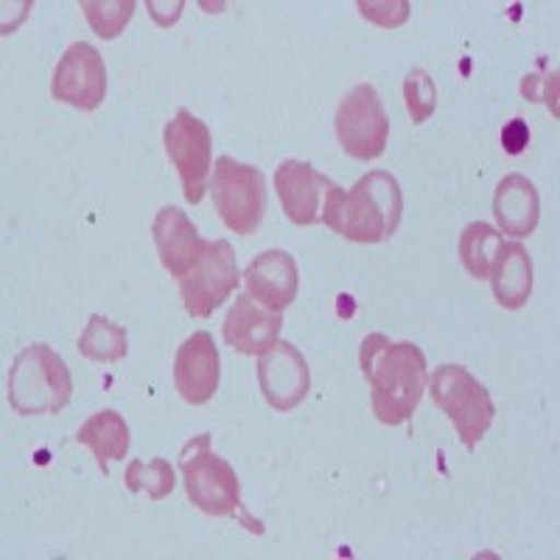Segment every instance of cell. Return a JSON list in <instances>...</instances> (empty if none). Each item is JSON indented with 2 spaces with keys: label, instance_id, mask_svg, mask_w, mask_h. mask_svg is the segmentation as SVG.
I'll list each match as a JSON object with an SVG mask.
<instances>
[{
  "label": "cell",
  "instance_id": "cell-1",
  "mask_svg": "<svg viewBox=\"0 0 560 560\" xmlns=\"http://www.w3.org/2000/svg\"><path fill=\"white\" fill-rule=\"evenodd\" d=\"M362 376L373 393V412L384 427L409 423L427 393L429 368L415 342H389L384 334L362 339Z\"/></svg>",
  "mask_w": 560,
  "mask_h": 560
},
{
  "label": "cell",
  "instance_id": "cell-2",
  "mask_svg": "<svg viewBox=\"0 0 560 560\" xmlns=\"http://www.w3.org/2000/svg\"><path fill=\"white\" fill-rule=\"evenodd\" d=\"M404 197L393 174L370 172L345 191L337 183L325 188L319 219L342 238L353 244H382L398 233Z\"/></svg>",
  "mask_w": 560,
  "mask_h": 560
},
{
  "label": "cell",
  "instance_id": "cell-3",
  "mask_svg": "<svg viewBox=\"0 0 560 560\" xmlns=\"http://www.w3.org/2000/svg\"><path fill=\"white\" fill-rule=\"evenodd\" d=\"M179 471H183L185 493H188L194 508H199L208 516L236 518L247 533L264 535V524L244 510L233 465L210 448L208 432L191 438V443H185V448L179 452Z\"/></svg>",
  "mask_w": 560,
  "mask_h": 560
},
{
  "label": "cell",
  "instance_id": "cell-4",
  "mask_svg": "<svg viewBox=\"0 0 560 560\" xmlns=\"http://www.w3.org/2000/svg\"><path fill=\"white\" fill-rule=\"evenodd\" d=\"M73 395V376L51 345L34 342L9 368V407L23 418L59 415Z\"/></svg>",
  "mask_w": 560,
  "mask_h": 560
},
{
  "label": "cell",
  "instance_id": "cell-5",
  "mask_svg": "<svg viewBox=\"0 0 560 560\" xmlns=\"http://www.w3.org/2000/svg\"><path fill=\"white\" fill-rule=\"evenodd\" d=\"M429 393L440 412L452 420L459 443L474 452L497 418V407L490 401L488 389L463 364H440L429 378Z\"/></svg>",
  "mask_w": 560,
  "mask_h": 560
},
{
  "label": "cell",
  "instance_id": "cell-6",
  "mask_svg": "<svg viewBox=\"0 0 560 560\" xmlns=\"http://www.w3.org/2000/svg\"><path fill=\"white\" fill-rule=\"evenodd\" d=\"M210 194L224 228L233 230L236 236L258 233L267 213V183L258 168L222 154L213 166Z\"/></svg>",
  "mask_w": 560,
  "mask_h": 560
},
{
  "label": "cell",
  "instance_id": "cell-7",
  "mask_svg": "<svg viewBox=\"0 0 560 560\" xmlns=\"http://www.w3.org/2000/svg\"><path fill=\"white\" fill-rule=\"evenodd\" d=\"M334 132H337L339 147L353 160H378L387 149L389 118L384 109L382 96L373 84L362 82L350 90L339 102L337 118H334Z\"/></svg>",
  "mask_w": 560,
  "mask_h": 560
},
{
  "label": "cell",
  "instance_id": "cell-8",
  "mask_svg": "<svg viewBox=\"0 0 560 560\" xmlns=\"http://www.w3.org/2000/svg\"><path fill=\"white\" fill-rule=\"evenodd\" d=\"M163 147L183 183L185 202L199 205L208 191V174L213 166V138L202 118L188 109H177L163 129Z\"/></svg>",
  "mask_w": 560,
  "mask_h": 560
},
{
  "label": "cell",
  "instance_id": "cell-9",
  "mask_svg": "<svg viewBox=\"0 0 560 560\" xmlns=\"http://www.w3.org/2000/svg\"><path fill=\"white\" fill-rule=\"evenodd\" d=\"M238 280H242V269H238L236 253H233L230 242H224V238L208 242L191 275L179 280L185 312L197 319L213 317V312L236 292Z\"/></svg>",
  "mask_w": 560,
  "mask_h": 560
},
{
  "label": "cell",
  "instance_id": "cell-10",
  "mask_svg": "<svg viewBox=\"0 0 560 560\" xmlns=\"http://www.w3.org/2000/svg\"><path fill=\"white\" fill-rule=\"evenodd\" d=\"M51 96L59 104L93 113L107 98V68L102 54L90 43H73L65 48L51 79Z\"/></svg>",
  "mask_w": 560,
  "mask_h": 560
},
{
  "label": "cell",
  "instance_id": "cell-11",
  "mask_svg": "<svg viewBox=\"0 0 560 560\" xmlns=\"http://www.w3.org/2000/svg\"><path fill=\"white\" fill-rule=\"evenodd\" d=\"M258 387H261L264 401L275 412H292L294 407L306 401L308 389H312V370L292 342H278L258 357Z\"/></svg>",
  "mask_w": 560,
  "mask_h": 560
},
{
  "label": "cell",
  "instance_id": "cell-12",
  "mask_svg": "<svg viewBox=\"0 0 560 560\" xmlns=\"http://www.w3.org/2000/svg\"><path fill=\"white\" fill-rule=\"evenodd\" d=\"M222 362L213 337L208 331H197L177 348L174 359V387L179 398L191 407H205L213 401L222 376Z\"/></svg>",
  "mask_w": 560,
  "mask_h": 560
},
{
  "label": "cell",
  "instance_id": "cell-13",
  "mask_svg": "<svg viewBox=\"0 0 560 560\" xmlns=\"http://www.w3.org/2000/svg\"><path fill=\"white\" fill-rule=\"evenodd\" d=\"M152 238L154 247H158L160 264L174 280H183L185 275H191V269L197 267L205 247H208V242L199 236V230L194 228L191 219L174 205L158 210L152 224Z\"/></svg>",
  "mask_w": 560,
  "mask_h": 560
},
{
  "label": "cell",
  "instance_id": "cell-14",
  "mask_svg": "<svg viewBox=\"0 0 560 560\" xmlns=\"http://www.w3.org/2000/svg\"><path fill=\"white\" fill-rule=\"evenodd\" d=\"M328 185L331 179L319 174L306 160H283L275 168V191H278L280 208L298 228L319 222V205Z\"/></svg>",
  "mask_w": 560,
  "mask_h": 560
},
{
  "label": "cell",
  "instance_id": "cell-15",
  "mask_svg": "<svg viewBox=\"0 0 560 560\" xmlns=\"http://www.w3.org/2000/svg\"><path fill=\"white\" fill-rule=\"evenodd\" d=\"M283 328V314L272 308H258L249 294H236L222 325V337L242 357H261L278 342Z\"/></svg>",
  "mask_w": 560,
  "mask_h": 560
},
{
  "label": "cell",
  "instance_id": "cell-16",
  "mask_svg": "<svg viewBox=\"0 0 560 560\" xmlns=\"http://www.w3.org/2000/svg\"><path fill=\"white\" fill-rule=\"evenodd\" d=\"M244 283H247L249 298L283 314V308L292 306L298 298V264L287 249H267V253L255 255L249 267L244 269Z\"/></svg>",
  "mask_w": 560,
  "mask_h": 560
},
{
  "label": "cell",
  "instance_id": "cell-17",
  "mask_svg": "<svg viewBox=\"0 0 560 560\" xmlns=\"http://www.w3.org/2000/svg\"><path fill=\"white\" fill-rule=\"evenodd\" d=\"M493 217L504 236H533L541 219V197L533 179L524 174H508L499 179L493 194Z\"/></svg>",
  "mask_w": 560,
  "mask_h": 560
},
{
  "label": "cell",
  "instance_id": "cell-18",
  "mask_svg": "<svg viewBox=\"0 0 560 560\" xmlns=\"http://www.w3.org/2000/svg\"><path fill=\"white\" fill-rule=\"evenodd\" d=\"M488 278L499 306L508 308V312H518L522 306H527L529 294H533L529 253L518 242H502Z\"/></svg>",
  "mask_w": 560,
  "mask_h": 560
},
{
  "label": "cell",
  "instance_id": "cell-19",
  "mask_svg": "<svg viewBox=\"0 0 560 560\" xmlns=\"http://www.w3.org/2000/svg\"><path fill=\"white\" fill-rule=\"evenodd\" d=\"M77 443L88 446L96 457L98 468L104 477H109V463L124 459L129 452V427L127 420L115 409H102V412L90 415L77 432Z\"/></svg>",
  "mask_w": 560,
  "mask_h": 560
},
{
  "label": "cell",
  "instance_id": "cell-20",
  "mask_svg": "<svg viewBox=\"0 0 560 560\" xmlns=\"http://www.w3.org/2000/svg\"><path fill=\"white\" fill-rule=\"evenodd\" d=\"M129 350V339L127 331H124L121 325H115L113 319L102 317V314H93L84 325L82 337H79V353L90 362H102V364H113L121 362L127 357Z\"/></svg>",
  "mask_w": 560,
  "mask_h": 560
},
{
  "label": "cell",
  "instance_id": "cell-21",
  "mask_svg": "<svg viewBox=\"0 0 560 560\" xmlns=\"http://www.w3.org/2000/svg\"><path fill=\"white\" fill-rule=\"evenodd\" d=\"M504 238L499 236V230H493L485 222H471L459 236V261H463L465 272L477 280H488L490 267L497 261V253L502 247Z\"/></svg>",
  "mask_w": 560,
  "mask_h": 560
},
{
  "label": "cell",
  "instance_id": "cell-22",
  "mask_svg": "<svg viewBox=\"0 0 560 560\" xmlns=\"http://www.w3.org/2000/svg\"><path fill=\"white\" fill-rule=\"evenodd\" d=\"M124 485H127L129 493H147L149 499L160 502L172 493L177 482H174V468L168 465V459L154 457L152 463L132 459L124 471Z\"/></svg>",
  "mask_w": 560,
  "mask_h": 560
},
{
  "label": "cell",
  "instance_id": "cell-23",
  "mask_svg": "<svg viewBox=\"0 0 560 560\" xmlns=\"http://www.w3.org/2000/svg\"><path fill=\"white\" fill-rule=\"evenodd\" d=\"M82 12L90 28L102 39H115L132 20V0H82Z\"/></svg>",
  "mask_w": 560,
  "mask_h": 560
},
{
  "label": "cell",
  "instance_id": "cell-24",
  "mask_svg": "<svg viewBox=\"0 0 560 560\" xmlns=\"http://www.w3.org/2000/svg\"><path fill=\"white\" fill-rule=\"evenodd\" d=\"M404 98H407V113L412 124H427L438 109V88L434 79L423 68L409 70L407 82H404Z\"/></svg>",
  "mask_w": 560,
  "mask_h": 560
},
{
  "label": "cell",
  "instance_id": "cell-25",
  "mask_svg": "<svg viewBox=\"0 0 560 560\" xmlns=\"http://www.w3.org/2000/svg\"><path fill=\"white\" fill-rule=\"evenodd\" d=\"M359 9H362V14L368 20H373V23H378V26L384 28H395V26H404L409 18V3H359Z\"/></svg>",
  "mask_w": 560,
  "mask_h": 560
},
{
  "label": "cell",
  "instance_id": "cell-26",
  "mask_svg": "<svg viewBox=\"0 0 560 560\" xmlns=\"http://www.w3.org/2000/svg\"><path fill=\"white\" fill-rule=\"evenodd\" d=\"M529 143V129L524 118H513L508 127L502 129V149L508 154H522Z\"/></svg>",
  "mask_w": 560,
  "mask_h": 560
}]
</instances>
